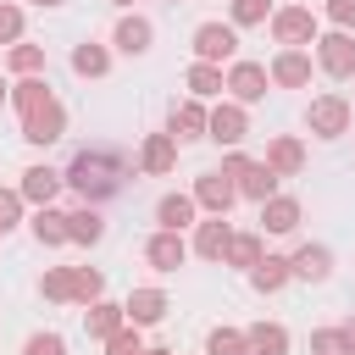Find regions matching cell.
<instances>
[{
    "mask_svg": "<svg viewBox=\"0 0 355 355\" xmlns=\"http://www.w3.org/2000/svg\"><path fill=\"white\" fill-rule=\"evenodd\" d=\"M122 311H128V322H133V327H161V322H166V311H172V300H166V288L139 283V288H128Z\"/></svg>",
    "mask_w": 355,
    "mask_h": 355,
    "instance_id": "2e32d148",
    "label": "cell"
},
{
    "mask_svg": "<svg viewBox=\"0 0 355 355\" xmlns=\"http://www.w3.org/2000/svg\"><path fill=\"white\" fill-rule=\"evenodd\" d=\"M133 172H139V161H128V155L111 150V144H83V150H72V161L61 166L67 189H72L83 205H105V200H116V194L128 189Z\"/></svg>",
    "mask_w": 355,
    "mask_h": 355,
    "instance_id": "6da1fadb",
    "label": "cell"
},
{
    "mask_svg": "<svg viewBox=\"0 0 355 355\" xmlns=\"http://www.w3.org/2000/svg\"><path fill=\"white\" fill-rule=\"evenodd\" d=\"M189 255H194V250H189V239H183V233H172V227H155V233L144 239V261H150L155 272H178Z\"/></svg>",
    "mask_w": 355,
    "mask_h": 355,
    "instance_id": "d6986e66",
    "label": "cell"
},
{
    "mask_svg": "<svg viewBox=\"0 0 355 355\" xmlns=\"http://www.w3.org/2000/svg\"><path fill=\"white\" fill-rule=\"evenodd\" d=\"M139 349H144V327H133V322L105 338V355H139Z\"/></svg>",
    "mask_w": 355,
    "mask_h": 355,
    "instance_id": "ab89813d",
    "label": "cell"
},
{
    "mask_svg": "<svg viewBox=\"0 0 355 355\" xmlns=\"http://www.w3.org/2000/svg\"><path fill=\"white\" fill-rule=\"evenodd\" d=\"M166 6H183V0H166Z\"/></svg>",
    "mask_w": 355,
    "mask_h": 355,
    "instance_id": "c3c4849f",
    "label": "cell"
},
{
    "mask_svg": "<svg viewBox=\"0 0 355 355\" xmlns=\"http://www.w3.org/2000/svg\"><path fill=\"white\" fill-rule=\"evenodd\" d=\"M178 150H183V144H178L166 128H161V133H144V139H139V155H133V161H139V178H166V172H178Z\"/></svg>",
    "mask_w": 355,
    "mask_h": 355,
    "instance_id": "5bb4252c",
    "label": "cell"
},
{
    "mask_svg": "<svg viewBox=\"0 0 355 355\" xmlns=\"http://www.w3.org/2000/svg\"><path fill=\"white\" fill-rule=\"evenodd\" d=\"M261 161H266L277 178H300V172H305V139H300V133H272Z\"/></svg>",
    "mask_w": 355,
    "mask_h": 355,
    "instance_id": "ffe728a7",
    "label": "cell"
},
{
    "mask_svg": "<svg viewBox=\"0 0 355 355\" xmlns=\"http://www.w3.org/2000/svg\"><path fill=\"white\" fill-rule=\"evenodd\" d=\"M189 50H194V61L227 67V61H239V28H233V22H200V28L189 33Z\"/></svg>",
    "mask_w": 355,
    "mask_h": 355,
    "instance_id": "52a82bcc",
    "label": "cell"
},
{
    "mask_svg": "<svg viewBox=\"0 0 355 355\" xmlns=\"http://www.w3.org/2000/svg\"><path fill=\"white\" fill-rule=\"evenodd\" d=\"M349 122H355V105L344 100V94H311V105H305V133H316V139H344L349 133Z\"/></svg>",
    "mask_w": 355,
    "mask_h": 355,
    "instance_id": "3957f363",
    "label": "cell"
},
{
    "mask_svg": "<svg viewBox=\"0 0 355 355\" xmlns=\"http://www.w3.org/2000/svg\"><path fill=\"white\" fill-rule=\"evenodd\" d=\"M6 100H11V83H6V78H0V105H6Z\"/></svg>",
    "mask_w": 355,
    "mask_h": 355,
    "instance_id": "f6af8a7d",
    "label": "cell"
},
{
    "mask_svg": "<svg viewBox=\"0 0 355 355\" xmlns=\"http://www.w3.org/2000/svg\"><path fill=\"white\" fill-rule=\"evenodd\" d=\"M116 327H128V311H122V300H94V305H83V333H89L94 344H105Z\"/></svg>",
    "mask_w": 355,
    "mask_h": 355,
    "instance_id": "484cf974",
    "label": "cell"
},
{
    "mask_svg": "<svg viewBox=\"0 0 355 355\" xmlns=\"http://www.w3.org/2000/svg\"><path fill=\"white\" fill-rule=\"evenodd\" d=\"M205 355H250L244 327H211L205 333Z\"/></svg>",
    "mask_w": 355,
    "mask_h": 355,
    "instance_id": "8d00e7d4",
    "label": "cell"
},
{
    "mask_svg": "<svg viewBox=\"0 0 355 355\" xmlns=\"http://www.w3.org/2000/svg\"><path fill=\"white\" fill-rule=\"evenodd\" d=\"M288 266H294V283H327L333 277V250L305 239V244L288 250Z\"/></svg>",
    "mask_w": 355,
    "mask_h": 355,
    "instance_id": "603a6c76",
    "label": "cell"
},
{
    "mask_svg": "<svg viewBox=\"0 0 355 355\" xmlns=\"http://www.w3.org/2000/svg\"><path fill=\"white\" fill-rule=\"evenodd\" d=\"M200 216H205V211H200V200H194L189 189H172V194H161V200H155V227L189 233V227H194Z\"/></svg>",
    "mask_w": 355,
    "mask_h": 355,
    "instance_id": "ac0fdd59",
    "label": "cell"
},
{
    "mask_svg": "<svg viewBox=\"0 0 355 355\" xmlns=\"http://www.w3.org/2000/svg\"><path fill=\"white\" fill-rule=\"evenodd\" d=\"M189 194L200 200V211H205V216H227V211L239 205V183H233V178H227L222 166H211V172H200Z\"/></svg>",
    "mask_w": 355,
    "mask_h": 355,
    "instance_id": "7c38bea8",
    "label": "cell"
},
{
    "mask_svg": "<svg viewBox=\"0 0 355 355\" xmlns=\"http://www.w3.org/2000/svg\"><path fill=\"white\" fill-rule=\"evenodd\" d=\"M22 222H28V200H22V189H0V239L17 233Z\"/></svg>",
    "mask_w": 355,
    "mask_h": 355,
    "instance_id": "74e56055",
    "label": "cell"
},
{
    "mask_svg": "<svg viewBox=\"0 0 355 355\" xmlns=\"http://www.w3.org/2000/svg\"><path fill=\"white\" fill-rule=\"evenodd\" d=\"M244 277H250V288H255V294H283V288L294 283V266H288V255H272V250H266Z\"/></svg>",
    "mask_w": 355,
    "mask_h": 355,
    "instance_id": "cb8c5ba5",
    "label": "cell"
},
{
    "mask_svg": "<svg viewBox=\"0 0 355 355\" xmlns=\"http://www.w3.org/2000/svg\"><path fill=\"white\" fill-rule=\"evenodd\" d=\"M28 6H39V11H55V6H67V0H28Z\"/></svg>",
    "mask_w": 355,
    "mask_h": 355,
    "instance_id": "7bdbcfd3",
    "label": "cell"
},
{
    "mask_svg": "<svg viewBox=\"0 0 355 355\" xmlns=\"http://www.w3.org/2000/svg\"><path fill=\"white\" fill-rule=\"evenodd\" d=\"M183 83H189L194 100H222V94H227V72H222L216 61H189Z\"/></svg>",
    "mask_w": 355,
    "mask_h": 355,
    "instance_id": "83f0119b",
    "label": "cell"
},
{
    "mask_svg": "<svg viewBox=\"0 0 355 355\" xmlns=\"http://www.w3.org/2000/svg\"><path fill=\"white\" fill-rule=\"evenodd\" d=\"M222 172L239 183V200H250V205L272 200V194H277V183H283L266 161H255V155H244V150H222Z\"/></svg>",
    "mask_w": 355,
    "mask_h": 355,
    "instance_id": "7a4b0ae2",
    "label": "cell"
},
{
    "mask_svg": "<svg viewBox=\"0 0 355 355\" xmlns=\"http://www.w3.org/2000/svg\"><path fill=\"white\" fill-rule=\"evenodd\" d=\"M266 89H272V72H266V61H227V100H239V105H261L266 100Z\"/></svg>",
    "mask_w": 355,
    "mask_h": 355,
    "instance_id": "9c48e42d",
    "label": "cell"
},
{
    "mask_svg": "<svg viewBox=\"0 0 355 355\" xmlns=\"http://www.w3.org/2000/svg\"><path fill=\"white\" fill-rule=\"evenodd\" d=\"M139 355H172V349H161V344H144V349H139Z\"/></svg>",
    "mask_w": 355,
    "mask_h": 355,
    "instance_id": "ee69618b",
    "label": "cell"
},
{
    "mask_svg": "<svg viewBox=\"0 0 355 355\" xmlns=\"http://www.w3.org/2000/svg\"><path fill=\"white\" fill-rule=\"evenodd\" d=\"M22 355H67V338H61L55 327H39V333H28Z\"/></svg>",
    "mask_w": 355,
    "mask_h": 355,
    "instance_id": "60d3db41",
    "label": "cell"
},
{
    "mask_svg": "<svg viewBox=\"0 0 355 355\" xmlns=\"http://www.w3.org/2000/svg\"><path fill=\"white\" fill-rule=\"evenodd\" d=\"M22 200L28 205H55V194L67 189V178H61V166H44V161H33V166H22Z\"/></svg>",
    "mask_w": 355,
    "mask_h": 355,
    "instance_id": "44dd1931",
    "label": "cell"
},
{
    "mask_svg": "<svg viewBox=\"0 0 355 355\" xmlns=\"http://www.w3.org/2000/svg\"><path fill=\"white\" fill-rule=\"evenodd\" d=\"M311 355H355V338L338 327H311Z\"/></svg>",
    "mask_w": 355,
    "mask_h": 355,
    "instance_id": "e575fe53",
    "label": "cell"
},
{
    "mask_svg": "<svg viewBox=\"0 0 355 355\" xmlns=\"http://www.w3.org/2000/svg\"><path fill=\"white\" fill-rule=\"evenodd\" d=\"M344 333H349V338H355V316H349V322H344Z\"/></svg>",
    "mask_w": 355,
    "mask_h": 355,
    "instance_id": "7dc6e473",
    "label": "cell"
},
{
    "mask_svg": "<svg viewBox=\"0 0 355 355\" xmlns=\"http://www.w3.org/2000/svg\"><path fill=\"white\" fill-rule=\"evenodd\" d=\"M28 33V11L17 0H0V44H17Z\"/></svg>",
    "mask_w": 355,
    "mask_h": 355,
    "instance_id": "f35d334b",
    "label": "cell"
},
{
    "mask_svg": "<svg viewBox=\"0 0 355 355\" xmlns=\"http://www.w3.org/2000/svg\"><path fill=\"white\" fill-rule=\"evenodd\" d=\"M111 6H116V11H133V0H111Z\"/></svg>",
    "mask_w": 355,
    "mask_h": 355,
    "instance_id": "bcb514c9",
    "label": "cell"
},
{
    "mask_svg": "<svg viewBox=\"0 0 355 355\" xmlns=\"http://www.w3.org/2000/svg\"><path fill=\"white\" fill-rule=\"evenodd\" d=\"M67 233H72V244H78V250H94V244L105 239V211L78 200V205L67 211Z\"/></svg>",
    "mask_w": 355,
    "mask_h": 355,
    "instance_id": "d4e9b609",
    "label": "cell"
},
{
    "mask_svg": "<svg viewBox=\"0 0 355 355\" xmlns=\"http://www.w3.org/2000/svg\"><path fill=\"white\" fill-rule=\"evenodd\" d=\"M261 255H266V233H261V227H244V233H233V244H227V261H222V266L250 272Z\"/></svg>",
    "mask_w": 355,
    "mask_h": 355,
    "instance_id": "f1b7e54d",
    "label": "cell"
},
{
    "mask_svg": "<svg viewBox=\"0 0 355 355\" xmlns=\"http://www.w3.org/2000/svg\"><path fill=\"white\" fill-rule=\"evenodd\" d=\"M166 133H172L178 144L205 139V133H211V100H194V94L172 100V111H166Z\"/></svg>",
    "mask_w": 355,
    "mask_h": 355,
    "instance_id": "30bf717a",
    "label": "cell"
},
{
    "mask_svg": "<svg viewBox=\"0 0 355 355\" xmlns=\"http://www.w3.org/2000/svg\"><path fill=\"white\" fill-rule=\"evenodd\" d=\"M266 28H272L277 44H300V50H311V44L322 39V17H316L311 6H277Z\"/></svg>",
    "mask_w": 355,
    "mask_h": 355,
    "instance_id": "5b68a950",
    "label": "cell"
},
{
    "mask_svg": "<svg viewBox=\"0 0 355 355\" xmlns=\"http://www.w3.org/2000/svg\"><path fill=\"white\" fill-rule=\"evenodd\" d=\"M111 55H116L111 44L83 39V44H72V55H67V61H72V72H78V78H89V83H94V78H105V72H111Z\"/></svg>",
    "mask_w": 355,
    "mask_h": 355,
    "instance_id": "4316f807",
    "label": "cell"
},
{
    "mask_svg": "<svg viewBox=\"0 0 355 355\" xmlns=\"http://www.w3.org/2000/svg\"><path fill=\"white\" fill-rule=\"evenodd\" d=\"M300 222H305V205H300L294 194L261 200V233H266V239H288V233H300Z\"/></svg>",
    "mask_w": 355,
    "mask_h": 355,
    "instance_id": "e0dca14e",
    "label": "cell"
},
{
    "mask_svg": "<svg viewBox=\"0 0 355 355\" xmlns=\"http://www.w3.org/2000/svg\"><path fill=\"white\" fill-rule=\"evenodd\" d=\"M211 144H222V150H239L244 139H250V105H239V100H211V133H205Z\"/></svg>",
    "mask_w": 355,
    "mask_h": 355,
    "instance_id": "ba28073f",
    "label": "cell"
},
{
    "mask_svg": "<svg viewBox=\"0 0 355 355\" xmlns=\"http://www.w3.org/2000/svg\"><path fill=\"white\" fill-rule=\"evenodd\" d=\"M28 233H33L39 250H67V244H72V233H67V211H61V205H33Z\"/></svg>",
    "mask_w": 355,
    "mask_h": 355,
    "instance_id": "7402d4cb",
    "label": "cell"
},
{
    "mask_svg": "<svg viewBox=\"0 0 355 355\" xmlns=\"http://www.w3.org/2000/svg\"><path fill=\"white\" fill-rule=\"evenodd\" d=\"M6 72H11V78H33V72H44V44H28V39L6 44Z\"/></svg>",
    "mask_w": 355,
    "mask_h": 355,
    "instance_id": "1f68e13d",
    "label": "cell"
},
{
    "mask_svg": "<svg viewBox=\"0 0 355 355\" xmlns=\"http://www.w3.org/2000/svg\"><path fill=\"white\" fill-rule=\"evenodd\" d=\"M266 72H272V89H305L311 72H316V55L300 50V44H277V55L266 61Z\"/></svg>",
    "mask_w": 355,
    "mask_h": 355,
    "instance_id": "8fae6325",
    "label": "cell"
},
{
    "mask_svg": "<svg viewBox=\"0 0 355 355\" xmlns=\"http://www.w3.org/2000/svg\"><path fill=\"white\" fill-rule=\"evenodd\" d=\"M322 17H327L333 28H349V33H355V0H322Z\"/></svg>",
    "mask_w": 355,
    "mask_h": 355,
    "instance_id": "b9f144b4",
    "label": "cell"
},
{
    "mask_svg": "<svg viewBox=\"0 0 355 355\" xmlns=\"http://www.w3.org/2000/svg\"><path fill=\"white\" fill-rule=\"evenodd\" d=\"M311 55H316V72L322 78H355V33L349 28H327L316 44H311Z\"/></svg>",
    "mask_w": 355,
    "mask_h": 355,
    "instance_id": "277c9868",
    "label": "cell"
},
{
    "mask_svg": "<svg viewBox=\"0 0 355 355\" xmlns=\"http://www.w3.org/2000/svg\"><path fill=\"white\" fill-rule=\"evenodd\" d=\"M39 294H44L50 305H72V266H44Z\"/></svg>",
    "mask_w": 355,
    "mask_h": 355,
    "instance_id": "d590c367",
    "label": "cell"
},
{
    "mask_svg": "<svg viewBox=\"0 0 355 355\" xmlns=\"http://www.w3.org/2000/svg\"><path fill=\"white\" fill-rule=\"evenodd\" d=\"M150 44H155V22H150L144 11H122L116 28H111V50L139 61V55H150Z\"/></svg>",
    "mask_w": 355,
    "mask_h": 355,
    "instance_id": "4fadbf2b",
    "label": "cell"
},
{
    "mask_svg": "<svg viewBox=\"0 0 355 355\" xmlns=\"http://www.w3.org/2000/svg\"><path fill=\"white\" fill-rule=\"evenodd\" d=\"M22 122V144H33V150H50V144H61L67 139V105L50 94L44 105H33L28 116H17Z\"/></svg>",
    "mask_w": 355,
    "mask_h": 355,
    "instance_id": "8992f818",
    "label": "cell"
},
{
    "mask_svg": "<svg viewBox=\"0 0 355 355\" xmlns=\"http://www.w3.org/2000/svg\"><path fill=\"white\" fill-rule=\"evenodd\" d=\"M272 11H277V0H227L233 28H261V22H272Z\"/></svg>",
    "mask_w": 355,
    "mask_h": 355,
    "instance_id": "836d02e7",
    "label": "cell"
},
{
    "mask_svg": "<svg viewBox=\"0 0 355 355\" xmlns=\"http://www.w3.org/2000/svg\"><path fill=\"white\" fill-rule=\"evenodd\" d=\"M44 100H50V78H44V72H33V78H11V100H6V105H11L17 116H28V111L44 105Z\"/></svg>",
    "mask_w": 355,
    "mask_h": 355,
    "instance_id": "f546056e",
    "label": "cell"
},
{
    "mask_svg": "<svg viewBox=\"0 0 355 355\" xmlns=\"http://www.w3.org/2000/svg\"><path fill=\"white\" fill-rule=\"evenodd\" d=\"M244 338H250V355H288V327L283 322H250Z\"/></svg>",
    "mask_w": 355,
    "mask_h": 355,
    "instance_id": "4dcf8cb0",
    "label": "cell"
},
{
    "mask_svg": "<svg viewBox=\"0 0 355 355\" xmlns=\"http://www.w3.org/2000/svg\"><path fill=\"white\" fill-rule=\"evenodd\" d=\"M105 300V272L100 266H72V305H94Z\"/></svg>",
    "mask_w": 355,
    "mask_h": 355,
    "instance_id": "d6a6232c",
    "label": "cell"
},
{
    "mask_svg": "<svg viewBox=\"0 0 355 355\" xmlns=\"http://www.w3.org/2000/svg\"><path fill=\"white\" fill-rule=\"evenodd\" d=\"M233 233H239V227H233L227 216H200V222H194V239H189V250H194L200 261L222 266V261H227V244H233Z\"/></svg>",
    "mask_w": 355,
    "mask_h": 355,
    "instance_id": "9a60e30c",
    "label": "cell"
}]
</instances>
